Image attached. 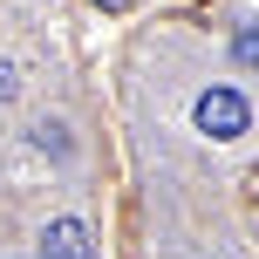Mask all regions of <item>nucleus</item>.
<instances>
[{
    "label": "nucleus",
    "mask_w": 259,
    "mask_h": 259,
    "mask_svg": "<svg viewBox=\"0 0 259 259\" xmlns=\"http://www.w3.org/2000/svg\"><path fill=\"white\" fill-rule=\"evenodd\" d=\"M191 116H198V130H205V137L232 143V137H246V130H252V103H246L239 89H205Z\"/></svg>",
    "instance_id": "obj_1"
},
{
    "label": "nucleus",
    "mask_w": 259,
    "mask_h": 259,
    "mask_svg": "<svg viewBox=\"0 0 259 259\" xmlns=\"http://www.w3.org/2000/svg\"><path fill=\"white\" fill-rule=\"evenodd\" d=\"M232 62H239V68H259V21H246V27L232 34Z\"/></svg>",
    "instance_id": "obj_3"
},
{
    "label": "nucleus",
    "mask_w": 259,
    "mask_h": 259,
    "mask_svg": "<svg viewBox=\"0 0 259 259\" xmlns=\"http://www.w3.org/2000/svg\"><path fill=\"white\" fill-rule=\"evenodd\" d=\"M41 259H96V239L82 219H55L48 232H41Z\"/></svg>",
    "instance_id": "obj_2"
},
{
    "label": "nucleus",
    "mask_w": 259,
    "mask_h": 259,
    "mask_svg": "<svg viewBox=\"0 0 259 259\" xmlns=\"http://www.w3.org/2000/svg\"><path fill=\"white\" fill-rule=\"evenodd\" d=\"M14 89H21V75H14V62H0V103H14Z\"/></svg>",
    "instance_id": "obj_5"
},
{
    "label": "nucleus",
    "mask_w": 259,
    "mask_h": 259,
    "mask_svg": "<svg viewBox=\"0 0 259 259\" xmlns=\"http://www.w3.org/2000/svg\"><path fill=\"white\" fill-rule=\"evenodd\" d=\"M34 143H41V150H68V137H62V123H34Z\"/></svg>",
    "instance_id": "obj_4"
},
{
    "label": "nucleus",
    "mask_w": 259,
    "mask_h": 259,
    "mask_svg": "<svg viewBox=\"0 0 259 259\" xmlns=\"http://www.w3.org/2000/svg\"><path fill=\"white\" fill-rule=\"evenodd\" d=\"M103 7H123V0H103Z\"/></svg>",
    "instance_id": "obj_6"
}]
</instances>
